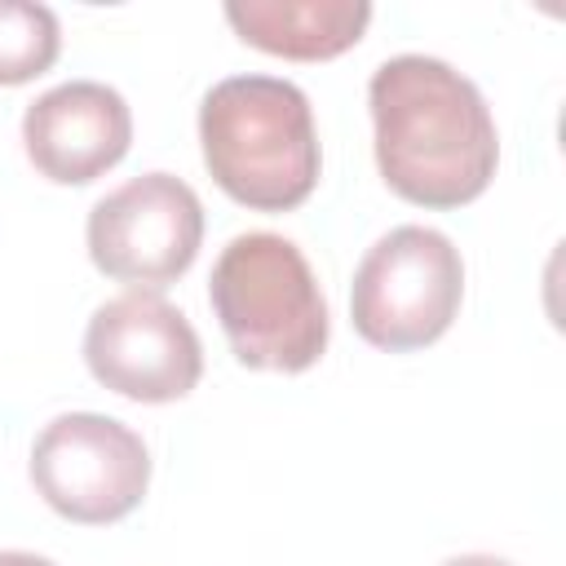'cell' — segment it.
<instances>
[{
  "label": "cell",
  "instance_id": "6da1fadb",
  "mask_svg": "<svg viewBox=\"0 0 566 566\" xmlns=\"http://www.w3.org/2000/svg\"><path fill=\"white\" fill-rule=\"evenodd\" d=\"M376 168L394 195L420 208L473 203L500 164V133L469 75L429 53H398L367 84Z\"/></svg>",
  "mask_w": 566,
  "mask_h": 566
},
{
  "label": "cell",
  "instance_id": "7a4b0ae2",
  "mask_svg": "<svg viewBox=\"0 0 566 566\" xmlns=\"http://www.w3.org/2000/svg\"><path fill=\"white\" fill-rule=\"evenodd\" d=\"M199 146L212 181L243 208L287 212L318 186L310 97L279 75H230L203 93Z\"/></svg>",
  "mask_w": 566,
  "mask_h": 566
},
{
  "label": "cell",
  "instance_id": "3957f363",
  "mask_svg": "<svg viewBox=\"0 0 566 566\" xmlns=\"http://www.w3.org/2000/svg\"><path fill=\"white\" fill-rule=\"evenodd\" d=\"M212 314L230 354L256 371H305L327 349V301L305 252L274 234H234L208 279Z\"/></svg>",
  "mask_w": 566,
  "mask_h": 566
},
{
  "label": "cell",
  "instance_id": "277c9868",
  "mask_svg": "<svg viewBox=\"0 0 566 566\" xmlns=\"http://www.w3.org/2000/svg\"><path fill=\"white\" fill-rule=\"evenodd\" d=\"M464 301L460 248L433 226H394L354 270L349 318L354 332L389 354L433 345Z\"/></svg>",
  "mask_w": 566,
  "mask_h": 566
},
{
  "label": "cell",
  "instance_id": "5b68a950",
  "mask_svg": "<svg viewBox=\"0 0 566 566\" xmlns=\"http://www.w3.org/2000/svg\"><path fill=\"white\" fill-rule=\"evenodd\" d=\"M31 482L53 513L80 526L128 517L150 486V451L137 429L97 411L53 416L31 447Z\"/></svg>",
  "mask_w": 566,
  "mask_h": 566
},
{
  "label": "cell",
  "instance_id": "8992f818",
  "mask_svg": "<svg viewBox=\"0 0 566 566\" xmlns=\"http://www.w3.org/2000/svg\"><path fill=\"white\" fill-rule=\"evenodd\" d=\"M84 239L106 279L155 292L195 265L203 243V203L181 177L142 172L93 203Z\"/></svg>",
  "mask_w": 566,
  "mask_h": 566
},
{
  "label": "cell",
  "instance_id": "52a82bcc",
  "mask_svg": "<svg viewBox=\"0 0 566 566\" xmlns=\"http://www.w3.org/2000/svg\"><path fill=\"white\" fill-rule=\"evenodd\" d=\"M84 363L97 385L133 402H177L203 376V345L190 318L159 292L133 287L93 310Z\"/></svg>",
  "mask_w": 566,
  "mask_h": 566
},
{
  "label": "cell",
  "instance_id": "ba28073f",
  "mask_svg": "<svg viewBox=\"0 0 566 566\" xmlns=\"http://www.w3.org/2000/svg\"><path fill=\"white\" fill-rule=\"evenodd\" d=\"M133 111L102 80H66L22 115V146L35 172L57 186H88L128 155Z\"/></svg>",
  "mask_w": 566,
  "mask_h": 566
},
{
  "label": "cell",
  "instance_id": "9c48e42d",
  "mask_svg": "<svg viewBox=\"0 0 566 566\" xmlns=\"http://www.w3.org/2000/svg\"><path fill=\"white\" fill-rule=\"evenodd\" d=\"M226 22L243 44L292 62H327L354 49L371 22L367 0H230Z\"/></svg>",
  "mask_w": 566,
  "mask_h": 566
},
{
  "label": "cell",
  "instance_id": "30bf717a",
  "mask_svg": "<svg viewBox=\"0 0 566 566\" xmlns=\"http://www.w3.org/2000/svg\"><path fill=\"white\" fill-rule=\"evenodd\" d=\"M62 27L49 4L0 0V84H27L57 62Z\"/></svg>",
  "mask_w": 566,
  "mask_h": 566
},
{
  "label": "cell",
  "instance_id": "8fae6325",
  "mask_svg": "<svg viewBox=\"0 0 566 566\" xmlns=\"http://www.w3.org/2000/svg\"><path fill=\"white\" fill-rule=\"evenodd\" d=\"M0 566H57V562H49V557H40V553L9 548V553H0Z\"/></svg>",
  "mask_w": 566,
  "mask_h": 566
},
{
  "label": "cell",
  "instance_id": "7c38bea8",
  "mask_svg": "<svg viewBox=\"0 0 566 566\" xmlns=\"http://www.w3.org/2000/svg\"><path fill=\"white\" fill-rule=\"evenodd\" d=\"M442 566H513V562L491 557V553H464V557H451V562H442Z\"/></svg>",
  "mask_w": 566,
  "mask_h": 566
}]
</instances>
